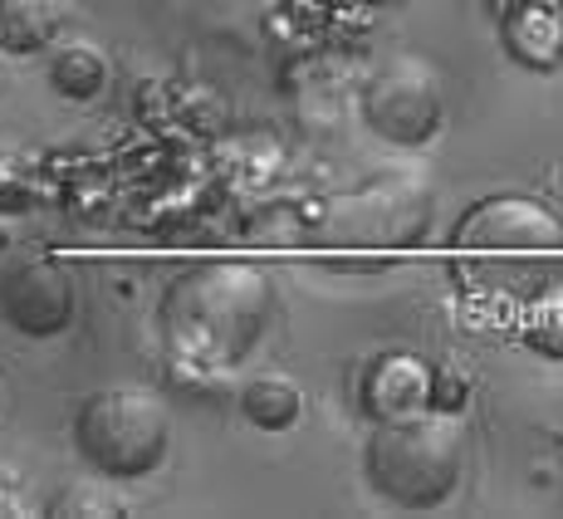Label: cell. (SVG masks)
I'll use <instances>...</instances> for the list:
<instances>
[{
  "label": "cell",
  "mask_w": 563,
  "mask_h": 519,
  "mask_svg": "<svg viewBox=\"0 0 563 519\" xmlns=\"http://www.w3.org/2000/svg\"><path fill=\"white\" fill-rule=\"evenodd\" d=\"M363 118L393 147H427L446 123V93L427 59L393 54L363 84Z\"/></svg>",
  "instance_id": "6"
},
{
  "label": "cell",
  "mask_w": 563,
  "mask_h": 519,
  "mask_svg": "<svg viewBox=\"0 0 563 519\" xmlns=\"http://www.w3.org/2000/svg\"><path fill=\"white\" fill-rule=\"evenodd\" d=\"M25 207H35L30 187H25V167L0 153V211H25Z\"/></svg>",
  "instance_id": "16"
},
{
  "label": "cell",
  "mask_w": 563,
  "mask_h": 519,
  "mask_svg": "<svg viewBox=\"0 0 563 519\" xmlns=\"http://www.w3.org/2000/svg\"><path fill=\"white\" fill-rule=\"evenodd\" d=\"M69 0H0V54H40L64 35Z\"/></svg>",
  "instance_id": "11"
},
{
  "label": "cell",
  "mask_w": 563,
  "mask_h": 519,
  "mask_svg": "<svg viewBox=\"0 0 563 519\" xmlns=\"http://www.w3.org/2000/svg\"><path fill=\"white\" fill-rule=\"evenodd\" d=\"M427 377L431 363H421L417 353H377V358H367L358 377L367 421H397L427 412Z\"/></svg>",
  "instance_id": "9"
},
{
  "label": "cell",
  "mask_w": 563,
  "mask_h": 519,
  "mask_svg": "<svg viewBox=\"0 0 563 519\" xmlns=\"http://www.w3.org/2000/svg\"><path fill=\"white\" fill-rule=\"evenodd\" d=\"M363 475L367 490L397 510H441L461 490L465 475V437L456 417L417 412L373 421L363 441Z\"/></svg>",
  "instance_id": "3"
},
{
  "label": "cell",
  "mask_w": 563,
  "mask_h": 519,
  "mask_svg": "<svg viewBox=\"0 0 563 519\" xmlns=\"http://www.w3.org/2000/svg\"><path fill=\"white\" fill-rule=\"evenodd\" d=\"M451 265L505 295H529L563 260V216L525 191H485L446 231Z\"/></svg>",
  "instance_id": "2"
},
{
  "label": "cell",
  "mask_w": 563,
  "mask_h": 519,
  "mask_svg": "<svg viewBox=\"0 0 563 519\" xmlns=\"http://www.w3.org/2000/svg\"><path fill=\"white\" fill-rule=\"evenodd\" d=\"M0 407H5V383H0Z\"/></svg>",
  "instance_id": "18"
},
{
  "label": "cell",
  "mask_w": 563,
  "mask_h": 519,
  "mask_svg": "<svg viewBox=\"0 0 563 519\" xmlns=\"http://www.w3.org/2000/svg\"><path fill=\"white\" fill-rule=\"evenodd\" d=\"M519 343L549 363H563V295H539L525 305L519 319Z\"/></svg>",
  "instance_id": "14"
},
{
  "label": "cell",
  "mask_w": 563,
  "mask_h": 519,
  "mask_svg": "<svg viewBox=\"0 0 563 519\" xmlns=\"http://www.w3.org/2000/svg\"><path fill=\"white\" fill-rule=\"evenodd\" d=\"M241 417L251 421V427L269 431V437H279V431H295L299 421H305V387H299V377L289 373H255L241 383Z\"/></svg>",
  "instance_id": "10"
},
{
  "label": "cell",
  "mask_w": 563,
  "mask_h": 519,
  "mask_svg": "<svg viewBox=\"0 0 563 519\" xmlns=\"http://www.w3.org/2000/svg\"><path fill=\"white\" fill-rule=\"evenodd\" d=\"M108 79H113V64L93 40H64L49 49V84L59 99L89 103L108 89Z\"/></svg>",
  "instance_id": "12"
},
{
  "label": "cell",
  "mask_w": 563,
  "mask_h": 519,
  "mask_svg": "<svg viewBox=\"0 0 563 519\" xmlns=\"http://www.w3.org/2000/svg\"><path fill=\"white\" fill-rule=\"evenodd\" d=\"M74 309H79V289L59 260H20L0 275V313L25 339H59L74 323Z\"/></svg>",
  "instance_id": "7"
},
{
  "label": "cell",
  "mask_w": 563,
  "mask_h": 519,
  "mask_svg": "<svg viewBox=\"0 0 563 519\" xmlns=\"http://www.w3.org/2000/svg\"><path fill=\"white\" fill-rule=\"evenodd\" d=\"M45 515L54 519H123L128 515V500L113 490V481H74L64 490L49 495Z\"/></svg>",
  "instance_id": "13"
},
{
  "label": "cell",
  "mask_w": 563,
  "mask_h": 519,
  "mask_svg": "<svg viewBox=\"0 0 563 519\" xmlns=\"http://www.w3.org/2000/svg\"><path fill=\"white\" fill-rule=\"evenodd\" d=\"M500 45L529 74L563 69V10L559 0H505Z\"/></svg>",
  "instance_id": "8"
},
{
  "label": "cell",
  "mask_w": 563,
  "mask_h": 519,
  "mask_svg": "<svg viewBox=\"0 0 563 519\" xmlns=\"http://www.w3.org/2000/svg\"><path fill=\"white\" fill-rule=\"evenodd\" d=\"M10 515H25V500H20L15 490H5V485H0V519H10Z\"/></svg>",
  "instance_id": "17"
},
{
  "label": "cell",
  "mask_w": 563,
  "mask_h": 519,
  "mask_svg": "<svg viewBox=\"0 0 563 519\" xmlns=\"http://www.w3.org/2000/svg\"><path fill=\"white\" fill-rule=\"evenodd\" d=\"M471 393H475V383H471V373H465V367L437 363V367H431V377H427V412L461 417L465 407H471Z\"/></svg>",
  "instance_id": "15"
},
{
  "label": "cell",
  "mask_w": 563,
  "mask_h": 519,
  "mask_svg": "<svg viewBox=\"0 0 563 519\" xmlns=\"http://www.w3.org/2000/svg\"><path fill=\"white\" fill-rule=\"evenodd\" d=\"M437 191L417 177H373L323 207L319 241L339 265H387L431 235Z\"/></svg>",
  "instance_id": "4"
},
{
  "label": "cell",
  "mask_w": 563,
  "mask_h": 519,
  "mask_svg": "<svg viewBox=\"0 0 563 519\" xmlns=\"http://www.w3.org/2000/svg\"><path fill=\"white\" fill-rule=\"evenodd\" d=\"M74 451L113 485L143 481L172 451V407L143 383L93 387L74 412Z\"/></svg>",
  "instance_id": "5"
},
{
  "label": "cell",
  "mask_w": 563,
  "mask_h": 519,
  "mask_svg": "<svg viewBox=\"0 0 563 519\" xmlns=\"http://www.w3.org/2000/svg\"><path fill=\"white\" fill-rule=\"evenodd\" d=\"M275 313V285L251 260H206L177 275L162 295L157 323L172 377L206 387L255 353Z\"/></svg>",
  "instance_id": "1"
}]
</instances>
